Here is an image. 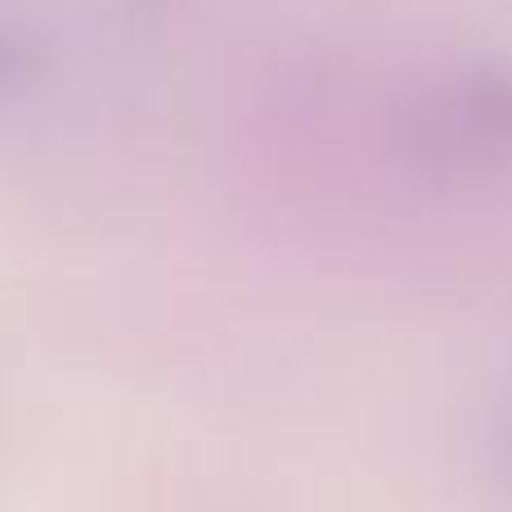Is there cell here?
<instances>
[{
	"mask_svg": "<svg viewBox=\"0 0 512 512\" xmlns=\"http://www.w3.org/2000/svg\"><path fill=\"white\" fill-rule=\"evenodd\" d=\"M400 167L432 185H481L512 171V77L468 68L409 99L396 122Z\"/></svg>",
	"mask_w": 512,
	"mask_h": 512,
	"instance_id": "1",
	"label": "cell"
}]
</instances>
